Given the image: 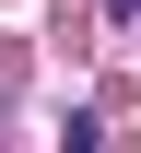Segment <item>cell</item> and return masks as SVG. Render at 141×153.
Wrapping results in <instances>:
<instances>
[{"instance_id":"cell-1","label":"cell","mask_w":141,"mask_h":153,"mask_svg":"<svg viewBox=\"0 0 141 153\" xmlns=\"http://www.w3.org/2000/svg\"><path fill=\"white\" fill-rule=\"evenodd\" d=\"M106 12H118V24H141V0H106Z\"/></svg>"}]
</instances>
